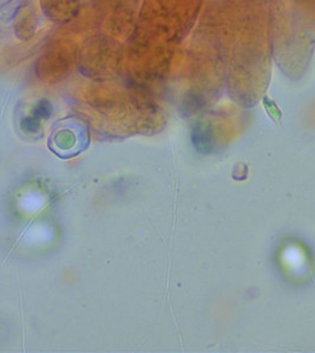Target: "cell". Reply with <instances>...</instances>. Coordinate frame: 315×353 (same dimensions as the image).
Returning a JSON list of instances; mask_svg holds the SVG:
<instances>
[{
	"label": "cell",
	"instance_id": "cell-4",
	"mask_svg": "<svg viewBox=\"0 0 315 353\" xmlns=\"http://www.w3.org/2000/svg\"><path fill=\"white\" fill-rule=\"evenodd\" d=\"M52 111L53 108L51 103L46 101V99H43V101L37 103L35 110H33V114L39 117L41 121H45V119H49L51 114H52Z\"/></svg>",
	"mask_w": 315,
	"mask_h": 353
},
{
	"label": "cell",
	"instance_id": "cell-3",
	"mask_svg": "<svg viewBox=\"0 0 315 353\" xmlns=\"http://www.w3.org/2000/svg\"><path fill=\"white\" fill-rule=\"evenodd\" d=\"M21 130L25 134L30 137H36L43 133V123L39 117L28 116L23 118L21 121Z\"/></svg>",
	"mask_w": 315,
	"mask_h": 353
},
{
	"label": "cell",
	"instance_id": "cell-2",
	"mask_svg": "<svg viewBox=\"0 0 315 353\" xmlns=\"http://www.w3.org/2000/svg\"><path fill=\"white\" fill-rule=\"evenodd\" d=\"M191 141L198 152L209 153L213 149V133L207 124L198 123L191 131Z\"/></svg>",
	"mask_w": 315,
	"mask_h": 353
},
{
	"label": "cell",
	"instance_id": "cell-1",
	"mask_svg": "<svg viewBox=\"0 0 315 353\" xmlns=\"http://www.w3.org/2000/svg\"><path fill=\"white\" fill-rule=\"evenodd\" d=\"M49 149L61 159L79 156L89 148L88 123L78 117H69L55 125L49 137Z\"/></svg>",
	"mask_w": 315,
	"mask_h": 353
}]
</instances>
